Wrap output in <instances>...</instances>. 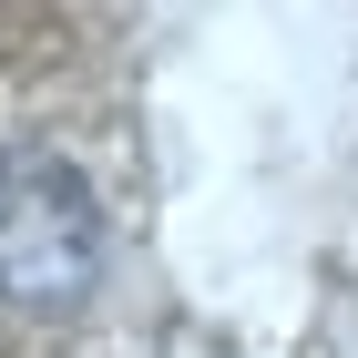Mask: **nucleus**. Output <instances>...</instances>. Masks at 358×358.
<instances>
[{"label": "nucleus", "instance_id": "nucleus-1", "mask_svg": "<svg viewBox=\"0 0 358 358\" xmlns=\"http://www.w3.org/2000/svg\"><path fill=\"white\" fill-rule=\"evenodd\" d=\"M103 276V205L62 154L0 143V297L10 307H83Z\"/></svg>", "mask_w": 358, "mask_h": 358}]
</instances>
